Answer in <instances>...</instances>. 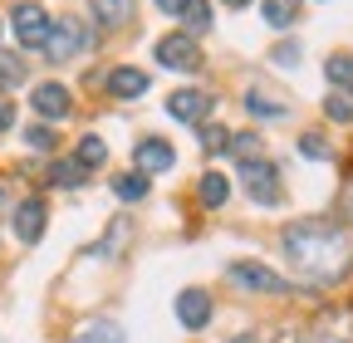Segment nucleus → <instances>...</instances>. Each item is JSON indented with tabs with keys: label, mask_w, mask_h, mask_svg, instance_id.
Instances as JSON below:
<instances>
[{
	"label": "nucleus",
	"mask_w": 353,
	"mask_h": 343,
	"mask_svg": "<svg viewBox=\"0 0 353 343\" xmlns=\"http://www.w3.org/2000/svg\"><path fill=\"white\" fill-rule=\"evenodd\" d=\"M50 177H54L59 187H79V182H83V167H79V162H54Z\"/></svg>",
	"instance_id": "23"
},
{
	"label": "nucleus",
	"mask_w": 353,
	"mask_h": 343,
	"mask_svg": "<svg viewBox=\"0 0 353 343\" xmlns=\"http://www.w3.org/2000/svg\"><path fill=\"white\" fill-rule=\"evenodd\" d=\"M94 39H83V25L79 20H50V39H44V50L50 59H74L79 50H88Z\"/></svg>",
	"instance_id": "5"
},
{
	"label": "nucleus",
	"mask_w": 353,
	"mask_h": 343,
	"mask_svg": "<svg viewBox=\"0 0 353 343\" xmlns=\"http://www.w3.org/2000/svg\"><path fill=\"white\" fill-rule=\"evenodd\" d=\"M299 152H304V157H314V162H324V157H329V147H324V138H319V133H304V138H299Z\"/></svg>",
	"instance_id": "26"
},
{
	"label": "nucleus",
	"mask_w": 353,
	"mask_h": 343,
	"mask_svg": "<svg viewBox=\"0 0 353 343\" xmlns=\"http://www.w3.org/2000/svg\"><path fill=\"white\" fill-rule=\"evenodd\" d=\"M20 79H25V69H20L15 59H0V89H15Z\"/></svg>",
	"instance_id": "27"
},
{
	"label": "nucleus",
	"mask_w": 353,
	"mask_h": 343,
	"mask_svg": "<svg viewBox=\"0 0 353 343\" xmlns=\"http://www.w3.org/2000/svg\"><path fill=\"white\" fill-rule=\"evenodd\" d=\"M69 89H64V83H39V89H34V113L39 118H69Z\"/></svg>",
	"instance_id": "9"
},
{
	"label": "nucleus",
	"mask_w": 353,
	"mask_h": 343,
	"mask_svg": "<svg viewBox=\"0 0 353 343\" xmlns=\"http://www.w3.org/2000/svg\"><path fill=\"white\" fill-rule=\"evenodd\" d=\"M245 108H250L255 118H270V123H275V118H290V103H285V98H270L265 89H250V94H245Z\"/></svg>",
	"instance_id": "13"
},
{
	"label": "nucleus",
	"mask_w": 353,
	"mask_h": 343,
	"mask_svg": "<svg viewBox=\"0 0 353 343\" xmlns=\"http://www.w3.org/2000/svg\"><path fill=\"white\" fill-rule=\"evenodd\" d=\"M10 25H15V39L25 50H44V39H50V10L34 6V0H20L10 10Z\"/></svg>",
	"instance_id": "2"
},
{
	"label": "nucleus",
	"mask_w": 353,
	"mask_h": 343,
	"mask_svg": "<svg viewBox=\"0 0 353 343\" xmlns=\"http://www.w3.org/2000/svg\"><path fill=\"white\" fill-rule=\"evenodd\" d=\"M236 343H245V338H236Z\"/></svg>",
	"instance_id": "33"
},
{
	"label": "nucleus",
	"mask_w": 353,
	"mask_h": 343,
	"mask_svg": "<svg viewBox=\"0 0 353 343\" xmlns=\"http://www.w3.org/2000/svg\"><path fill=\"white\" fill-rule=\"evenodd\" d=\"M103 157H108L103 138H83V143H79V157H74V162H79V167L88 172V167H103Z\"/></svg>",
	"instance_id": "21"
},
{
	"label": "nucleus",
	"mask_w": 353,
	"mask_h": 343,
	"mask_svg": "<svg viewBox=\"0 0 353 343\" xmlns=\"http://www.w3.org/2000/svg\"><path fill=\"white\" fill-rule=\"evenodd\" d=\"M10 123H15V103H10V98H0V133H6Z\"/></svg>",
	"instance_id": "30"
},
{
	"label": "nucleus",
	"mask_w": 353,
	"mask_h": 343,
	"mask_svg": "<svg viewBox=\"0 0 353 343\" xmlns=\"http://www.w3.org/2000/svg\"><path fill=\"white\" fill-rule=\"evenodd\" d=\"M132 157H138V172H143V177H148V172H167V167L176 162L172 143H162V138H143Z\"/></svg>",
	"instance_id": "8"
},
{
	"label": "nucleus",
	"mask_w": 353,
	"mask_h": 343,
	"mask_svg": "<svg viewBox=\"0 0 353 343\" xmlns=\"http://www.w3.org/2000/svg\"><path fill=\"white\" fill-rule=\"evenodd\" d=\"M157 64H167V69H176V74H196V69H201L196 39H192V34H167V39H157Z\"/></svg>",
	"instance_id": "4"
},
{
	"label": "nucleus",
	"mask_w": 353,
	"mask_h": 343,
	"mask_svg": "<svg viewBox=\"0 0 353 343\" xmlns=\"http://www.w3.org/2000/svg\"><path fill=\"white\" fill-rule=\"evenodd\" d=\"M25 138H30V147H34V152H50V147H54V133H50V127H30Z\"/></svg>",
	"instance_id": "28"
},
{
	"label": "nucleus",
	"mask_w": 353,
	"mask_h": 343,
	"mask_svg": "<svg viewBox=\"0 0 353 343\" xmlns=\"http://www.w3.org/2000/svg\"><path fill=\"white\" fill-rule=\"evenodd\" d=\"M294 15H299V0H265V20H270L275 30H285Z\"/></svg>",
	"instance_id": "20"
},
{
	"label": "nucleus",
	"mask_w": 353,
	"mask_h": 343,
	"mask_svg": "<svg viewBox=\"0 0 353 343\" xmlns=\"http://www.w3.org/2000/svg\"><path fill=\"white\" fill-rule=\"evenodd\" d=\"M231 280H236L241 289H260V294H280V289H285V280L270 275L265 265H231Z\"/></svg>",
	"instance_id": "10"
},
{
	"label": "nucleus",
	"mask_w": 353,
	"mask_h": 343,
	"mask_svg": "<svg viewBox=\"0 0 353 343\" xmlns=\"http://www.w3.org/2000/svg\"><path fill=\"white\" fill-rule=\"evenodd\" d=\"M324 74L334 79V89H353V54H329Z\"/></svg>",
	"instance_id": "19"
},
{
	"label": "nucleus",
	"mask_w": 353,
	"mask_h": 343,
	"mask_svg": "<svg viewBox=\"0 0 353 343\" xmlns=\"http://www.w3.org/2000/svg\"><path fill=\"white\" fill-rule=\"evenodd\" d=\"M94 6V15L103 20V25H123L128 15H132V0H88Z\"/></svg>",
	"instance_id": "18"
},
{
	"label": "nucleus",
	"mask_w": 353,
	"mask_h": 343,
	"mask_svg": "<svg viewBox=\"0 0 353 343\" xmlns=\"http://www.w3.org/2000/svg\"><path fill=\"white\" fill-rule=\"evenodd\" d=\"M182 20H187L192 30H211V6H206V0H187Z\"/></svg>",
	"instance_id": "22"
},
{
	"label": "nucleus",
	"mask_w": 353,
	"mask_h": 343,
	"mask_svg": "<svg viewBox=\"0 0 353 343\" xmlns=\"http://www.w3.org/2000/svg\"><path fill=\"white\" fill-rule=\"evenodd\" d=\"M157 6H162L167 15H182V10H187V0H157Z\"/></svg>",
	"instance_id": "31"
},
{
	"label": "nucleus",
	"mask_w": 353,
	"mask_h": 343,
	"mask_svg": "<svg viewBox=\"0 0 353 343\" xmlns=\"http://www.w3.org/2000/svg\"><path fill=\"white\" fill-rule=\"evenodd\" d=\"M196 191H201V206H211V211H216V206H226V191H231V182L221 177V172H206Z\"/></svg>",
	"instance_id": "15"
},
{
	"label": "nucleus",
	"mask_w": 353,
	"mask_h": 343,
	"mask_svg": "<svg viewBox=\"0 0 353 343\" xmlns=\"http://www.w3.org/2000/svg\"><path fill=\"white\" fill-rule=\"evenodd\" d=\"M167 113L182 118V123H201V118L211 113V94H201V89H176V94L167 98Z\"/></svg>",
	"instance_id": "6"
},
{
	"label": "nucleus",
	"mask_w": 353,
	"mask_h": 343,
	"mask_svg": "<svg viewBox=\"0 0 353 343\" xmlns=\"http://www.w3.org/2000/svg\"><path fill=\"white\" fill-rule=\"evenodd\" d=\"M275 64H280V69H294V64H299V45H280V50H275Z\"/></svg>",
	"instance_id": "29"
},
{
	"label": "nucleus",
	"mask_w": 353,
	"mask_h": 343,
	"mask_svg": "<svg viewBox=\"0 0 353 343\" xmlns=\"http://www.w3.org/2000/svg\"><path fill=\"white\" fill-rule=\"evenodd\" d=\"M226 147H231V152H236V157H241V162H250V157H255V152H260V138H250V133H241V138H231V143H226Z\"/></svg>",
	"instance_id": "25"
},
{
	"label": "nucleus",
	"mask_w": 353,
	"mask_h": 343,
	"mask_svg": "<svg viewBox=\"0 0 353 343\" xmlns=\"http://www.w3.org/2000/svg\"><path fill=\"white\" fill-rule=\"evenodd\" d=\"M241 182H245V191H250L260 206H275V201H280V172H275V162H265V157L241 162Z\"/></svg>",
	"instance_id": "3"
},
{
	"label": "nucleus",
	"mask_w": 353,
	"mask_h": 343,
	"mask_svg": "<svg viewBox=\"0 0 353 343\" xmlns=\"http://www.w3.org/2000/svg\"><path fill=\"white\" fill-rule=\"evenodd\" d=\"M79 343H123V324H113V319H94V324H83V329H79Z\"/></svg>",
	"instance_id": "14"
},
{
	"label": "nucleus",
	"mask_w": 353,
	"mask_h": 343,
	"mask_svg": "<svg viewBox=\"0 0 353 343\" xmlns=\"http://www.w3.org/2000/svg\"><path fill=\"white\" fill-rule=\"evenodd\" d=\"M285 260L304 280L334 284L348 275V240L329 221H294V226H285Z\"/></svg>",
	"instance_id": "1"
},
{
	"label": "nucleus",
	"mask_w": 353,
	"mask_h": 343,
	"mask_svg": "<svg viewBox=\"0 0 353 343\" xmlns=\"http://www.w3.org/2000/svg\"><path fill=\"white\" fill-rule=\"evenodd\" d=\"M226 143H231V133H226V127H216V123H201V147H206V152L226 147Z\"/></svg>",
	"instance_id": "24"
},
{
	"label": "nucleus",
	"mask_w": 353,
	"mask_h": 343,
	"mask_svg": "<svg viewBox=\"0 0 353 343\" xmlns=\"http://www.w3.org/2000/svg\"><path fill=\"white\" fill-rule=\"evenodd\" d=\"M176 319L187 329H206L211 324V294L206 289H182L176 294Z\"/></svg>",
	"instance_id": "7"
},
{
	"label": "nucleus",
	"mask_w": 353,
	"mask_h": 343,
	"mask_svg": "<svg viewBox=\"0 0 353 343\" xmlns=\"http://www.w3.org/2000/svg\"><path fill=\"white\" fill-rule=\"evenodd\" d=\"M0 196H6V191H0Z\"/></svg>",
	"instance_id": "34"
},
{
	"label": "nucleus",
	"mask_w": 353,
	"mask_h": 343,
	"mask_svg": "<svg viewBox=\"0 0 353 343\" xmlns=\"http://www.w3.org/2000/svg\"><path fill=\"white\" fill-rule=\"evenodd\" d=\"M39 231H44V201L39 196H25L15 206V236L20 240H39Z\"/></svg>",
	"instance_id": "12"
},
{
	"label": "nucleus",
	"mask_w": 353,
	"mask_h": 343,
	"mask_svg": "<svg viewBox=\"0 0 353 343\" xmlns=\"http://www.w3.org/2000/svg\"><path fill=\"white\" fill-rule=\"evenodd\" d=\"M324 113L334 123H353V89H329L324 94Z\"/></svg>",
	"instance_id": "16"
},
{
	"label": "nucleus",
	"mask_w": 353,
	"mask_h": 343,
	"mask_svg": "<svg viewBox=\"0 0 353 343\" xmlns=\"http://www.w3.org/2000/svg\"><path fill=\"white\" fill-rule=\"evenodd\" d=\"M113 191H118V201H143L148 196V177L143 172H123V177L113 182Z\"/></svg>",
	"instance_id": "17"
},
{
	"label": "nucleus",
	"mask_w": 353,
	"mask_h": 343,
	"mask_svg": "<svg viewBox=\"0 0 353 343\" xmlns=\"http://www.w3.org/2000/svg\"><path fill=\"white\" fill-rule=\"evenodd\" d=\"M108 94H113V98H143V94H148V74L132 69V64L113 69V74H108Z\"/></svg>",
	"instance_id": "11"
},
{
	"label": "nucleus",
	"mask_w": 353,
	"mask_h": 343,
	"mask_svg": "<svg viewBox=\"0 0 353 343\" xmlns=\"http://www.w3.org/2000/svg\"><path fill=\"white\" fill-rule=\"evenodd\" d=\"M226 6H250V0H226Z\"/></svg>",
	"instance_id": "32"
}]
</instances>
